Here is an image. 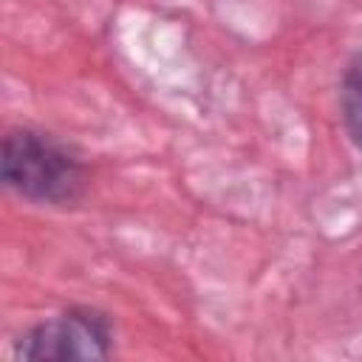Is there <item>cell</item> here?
<instances>
[{
	"mask_svg": "<svg viewBox=\"0 0 362 362\" xmlns=\"http://www.w3.org/2000/svg\"><path fill=\"white\" fill-rule=\"evenodd\" d=\"M113 328L105 314L93 308H71L51 320L31 325L14 342L20 362H79L105 359L110 354Z\"/></svg>",
	"mask_w": 362,
	"mask_h": 362,
	"instance_id": "obj_2",
	"label": "cell"
},
{
	"mask_svg": "<svg viewBox=\"0 0 362 362\" xmlns=\"http://www.w3.org/2000/svg\"><path fill=\"white\" fill-rule=\"evenodd\" d=\"M0 175L8 189L34 204H74L88 184L85 167L59 141L28 127L8 130L3 139Z\"/></svg>",
	"mask_w": 362,
	"mask_h": 362,
	"instance_id": "obj_1",
	"label": "cell"
},
{
	"mask_svg": "<svg viewBox=\"0 0 362 362\" xmlns=\"http://www.w3.org/2000/svg\"><path fill=\"white\" fill-rule=\"evenodd\" d=\"M339 107H342V124L354 147L362 153V54L348 65L339 88Z\"/></svg>",
	"mask_w": 362,
	"mask_h": 362,
	"instance_id": "obj_3",
	"label": "cell"
}]
</instances>
